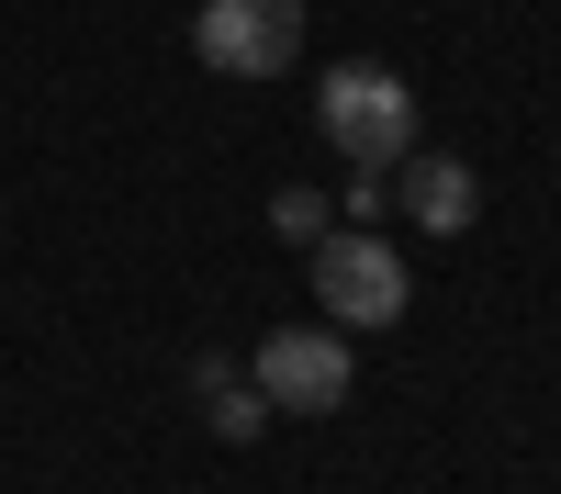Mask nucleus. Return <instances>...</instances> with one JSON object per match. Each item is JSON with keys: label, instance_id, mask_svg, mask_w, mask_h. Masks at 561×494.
Segmentation results:
<instances>
[{"label": "nucleus", "instance_id": "f257e3e1", "mask_svg": "<svg viewBox=\"0 0 561 494\" xmlns=\"http://www.w3.org/2000/svg\"><path fill=\"white\" fill-rule=\"evenodd\" d=\"M314 135H325L348 169H393L404 147H427L404 68H370V57H337V68H325V90H314Z\"/></svg>", "mask_w": 561, "mask_h": 494}, {"label": "nucleus", "instance_id": "f03ea898", "mask_svg": "<svg viewBox=\"0 0 561 494\" xmlns=\"http://www.w3.org/2000/svg\"><path fill=\"white\" fill-rule=\"evenodd\" d=\"M304 259H314V303H325V326H337V337H382V326H404V303H415L404 248L359 237V225H325Z\"/></svg>", "mask_w": 561, "mask_h": 494}, {"label": "nucleus", "instance_id": "7ed1b4c3", "mask_svg": "<svg viewBox=\"0 0 561 494\" xmlns=\"http://www.w3.org/2000/svg\"><path fill=\"white\" fill-rule=\"evenodd\" d=\"M192 57L214 79H280L304 57V0H203L192 12Z\"/></svg>", "mask_w": 561, "mask_h": 494}, {"label": "nucleus", "instance_id": "20e7f679", "mask_svg": "<svg viewBox=\"0 0 561 494\" xmlns=\"http://www.w3.org/2000/svg\"><path fill=\"white\" fill-rule=\"evenodd\" d=\"M248 382L270 393V416H337L348 404V337L337 326H270L259 359H248Z\"/></svg>", "mask_w": 561, "mask_h": 494}, {"label": "nucleus", "instance_id": "39448f33", "mask_svg": "<svg viewBox=\"0 0 561 494\" xmlns=\"http://www.w3.org/2000/svg\"><path fill=\"white\" fill-rule=\"evenodd\" d=\"M393 203L427 225V237H472V214H483V180H472V158H449V147H404L393 169Z\"/></svg>", "mask_w": 561, "mask_h": 494}, {"label": "nucleus", "instance_id": "423d86ee", "mask_svg": "<svg viewBox=\"0 0 561 494\" xmlns=\"http://www.w3.org/2000/svg\"><path fill=\"white\" fill-rule=\"evenodd\" d=\"M203 404H214V438H259V427H270V393H259V382H214Z\"/></svg>", "mask_w": 561, "mask_h": 494}, {"label": "nucleus", "instance_id": "0eeeda50", "mask_svg": "<svg viewBox=\"0 0 561 494\" xmlns=\"http://www.w3.org/2000/svg\"><path fill=\"white\" fill-rule=\"evenodd\" d=\"M270 225H280L293 248H314V237H325L337 214H325V192H270Z\"/></svg>", "mask_w": 561, "mask_h": 494}]
</instances>
